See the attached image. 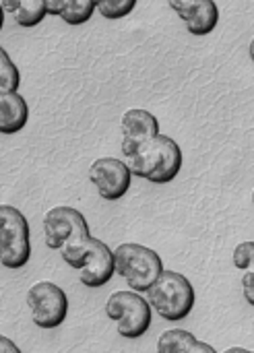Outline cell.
Here are the masks:
<instances>
[{
  "mask_svg": "<svg viewBox=\"0 0 254 353\" xmlns=\"http://www.w3.org/2000/svg\"><path fill=\"white\" fill-rule=\"evenodd\" d=\"M43 236L46 246L54 252H60L62 261L79 271L87 256L89 246V223L85 215L72 207H54L43 217Z\"/></svg>",
  "mask_w": 254,
  "mask_h": 353,
  "instance_id": "1",
  "label": "cell"
},
{
  "mask_svg": "<svg viewBox=\"0 0 254 353\" xmlns=\"http://www.w3.org/2000/svg\"><path fill=\"white\" fill-rule=\"evenodd\" d=\"M124 163L137 178L151 184H170L182 170V149L172 137L159 132L143 149L124 157Z\"/></svg>",
  "mask_w": 254,
  "mask_h": 353,
  "instance_id": "2",
  "label": "cell"
},
{
  "mask_svg": "<svg viewBox=\"0 0 254 353\" xmlns=\"http://www.w3.org/2000/svg\"><path fill=\"white\" fill-rule=\"evenodd\" d=\"M151 310L168 323H180L190 316L195 308V288L178 271H162L153 285L145 292Z\"/></svg>",
  "mask_w": 254,
  "mask_h": 353,
  "instance_id": "3",
  "label": "cell"
},
{
  "mask_svg": "<svg viewBox=\"0 0 254 353\" xmlns=\"http://www.w3.org/2000/svg\"><path fill=\"white\" fill-rule=\"evenodd\" d=\"M114 267L126 285L137 294H145L164 271L159 254L135 242L120 244L114 250Z\"/></svg>",
  "mask_w": 254,
  "mask_h": 353,
  "instance_id": "4",
  "label": "cell"
},
{
  "mask_svg": "<svg viewBox=\"0 0 254 353\" xmlns=\"http://www.w3.org/2000/svg\"><path fill=\"white\" fill-rule=\"evenodd\" d=\"M31 259V232L27 217L12 205H0V265L23 269Z\"/></svg>",
  "mask_w": 254,
  "mask_h": 353,
  "instance_id": "5",
  "label": "cell"
},
{
  "mask_svg": "<svg viewBox=\"0 0 254 353\" xmlns=\"http://www.w3.org/2000/svg\"><path fill=\"white\" fill-rule=\"evenodd\" d=\"M106 314L110 321H114L118 335L124 339H130V341L141 339L151 329L153 310H151L149 302L133 290L114 292L108 298Z\"/></svg>",
  "mask_w": 254,
  "mask_h": 353,
  "instance_id": "6",
  "label": "cell"
},
{
  "mask_svg": "<svg viewBox=\"0 0 254 353\" xmlns=\"http://www.w3.org/2000/svg\"><path fill=\"white\" fill-rule=\"evenodd\" d=\"M27 306L35 327L43 331L58 329L68 316V298L52 281H39L27 292Z\"/></svg>",
  "mask_w": 254,
  "mask_h": 353,
  "instance_id": "7",
  "label": "cell"
},
{
  "mask_svg": "<svg viewBox=\"0 0 254 353\" xmlns=\"http://www.w3.org/2000/svg\"><path fill=\"white\" fill-rule=\"evenodd\" d=\"M89 180L104 201L116 203L128 192L133 174H130L128 165L124 163V159L101 157V159L93 161V165L89 170Z\"/></svg>",
  "mask_w": 254,
  "mask_h": 353,
  "instance_id": "8",
  "label": "cell"
},
{
  "mask_svg": "<svg viewBox=\"0 0 254 353\" xmlns=\"http://www.w3.org/2000/svg\"><path fill=\"white\" fill-rule=\"evenodd\" d=\"M122 159L143 149L159 134V120L149 110L133 108L122 116Z\"/></svg>",
  "mask_w": 254,
  "mask_h": 353,
  "instance_id": "9",
  "label": "cell"
},
{
  "mask_svg": "<svg viewBox=\"0 0 254 353\" xmlns=\"http://www.w3.org/2000/svg\"><path fill=\"white\" fill-rule=\"evenodd\" d=\"M114 275H116L114 250L106 242L91 236L85 263L79 269V281L89 290H97V288H104L106 283H110Z\"/></svg>",
  "mask_w": 254,
  "mask_h": 353,
  "instance_id": "10",
  "label": "cell"
},
{
  "mask_svg": "<svg viewBox=\"0 0 254 353\" xmlns=\"http://www.w3.org/2000/svg\"><path fill=\"white\" fill-rule=\"evenodd\" d=\"M29 105L17 91H0V134H17L27 126Z\"/></svg>",
  "mask_w": 254,
  "mask_h": 353,
  "instance_id": "11",
  "label": "cell"
},
{
  "mask_svg": "<svg viewBox=\"0 0 254 353\" xmlns=\"http://www.w3.org/2000/svg\"><path fill=\"white\" fill-rule=\"evenodd\" d=\"M188 33L197 37H205L215 31L219 23V6L213 0H201L188 14L182 17Z\"/></svg>",
  "mask_w": 254,
  "mask_h": 353,
  "instance_id": "12",
  "label": "cell"
},
{
  "mask_svg": "<svg viewBox=\"0 0 254 353\" xmlns=\"http://www.w3.org/2000/svg\"><path fill=\"white\" fill-rule=\"evenodd\" d=\"M159 353H215V350L207 343H201L190 331L172 329L166 331L157 341Z\"/></svg>",
  "mask_w": 254,
  "mask_h": 353,
  "instance_id": "13",
  "label": "cell"
},
{
  "mask_svg": "<svg viewBox=\"0 0 254 353\" xmlns=\"http://www.w3.org/2000/svg\"><path fill=\"white\" fill-rule=\"evenodd\" d=\"M0 4L4 12L10 14L19 27L25 29L37 27L48 17L43 0H0Z\"/></svg>",
  "mask_w": 254,
  "mask_h": 353,
  "instance_id": "14",
  "label": "cell"
},
{
  "mask_svg": "<svg viewBox=\"0 0 254 353\" xmlns=\"http://www.w3.org/2000/svg\"><path fill=\"white\" fill-rule=\"evenodd\" d=\"M97 8V2L95 0H70L68 6L60 12V19L66 23V25H83L87 23L93 12Z\"/></svg>",
  "mask_w": 254,
  "mask_h": 353,
  "instance_id": "15",
  "label": "cell"
},
{
  "mask_svg": "<svg viewBox=\"0 0 254 353\" xmlns=\"http://www.w3.org/2000/svg\"><path fill=\"white\" fill-rule=\"evenodd\" d=\"M21 85V74L12 58L0 46V91H17Z\"/></svg>",
  "mask_w": 254,
  "mask_h": 353,
  "instance_id": "16",
  "label": "cell"
},
{
  "mask_svg": "<svg viewBox=\"0 0 254 353\" xmlns=\"http://www.w3.org/2000/svg\"><path fill=\"white\" fill-rule=\"evenodd\" d=\"M137 6V0H99L97 2V12L108 19V21H118L128 17Z\"/></svg>",
  "mask_w": 254,
  "mask_h": 353,
  "instance_id": "17",
  "label": "cell"
},
{
  "mask_svg": "<svg viewBox=\"0 0 254 353\" xmlns=\"http://www.w3.org/2000/svg\"><path fill=\"white\" fill-rule=\"evenodd\" d=\"M234 267L238 269V271H248V269H253L254 265V242H242V244H238L236 246V250H234Z\"/></svg>",
  "mask_w": 254,
  "mask_h": 353,
  "instance_id": "18",
  "label": "cell"
},
{
  "mask_svg": "<svg viewBox=\"0 0 254 353\" xmlns=\"http://www.w3.org/2000/svg\"><path fill=\"white\" fill-rule=\"evenodd\" d=\"M201 0H168V4L172 6V10L182 19L184 14H188Z\"/></svg>",
  "mask_w": 254,
  "mask_h": 353,
  "instance_id": "19",
  "label": "cell"
},
{
  "mask_svg": "<svg viewBox=\"0 0 254 353\" xmlns=\"http://www.w3.org/2000/svg\"><path fill=\"white\" fill-rule=\"evenodd\" d=\"M242 292H244L246 304H248V306H254V273H253V269L244 271V277H242Z\"/></svg>",
  "mask_w": 254,
  "mask_h": 353,
  "instance_id": "20",
  "label": "cell"
},
{
  "mask_svg": "<svg viewBox=\"0 0 254 353\" xmlns=\"http://www.w3.org/2000/svg\"><path fill=\"white\" fill-rule=\"evenodd\" d=\"M68 2H70V0H43L46 12H48L50 17H60V12L68 6Z\"/></svg>",
  "mask_w": 254,
  "mask_h": 353,
  "instance_id": "21",
  "label": "cell"
},
{
  "mask_svg": "<svg viewBox=\"0 0 254 353\" xmlns=\"http://www.w3.org/2000/svg\"><path fill=\"white\" fill-rule=\"evenodd\" d=\"M19 345L12 343L10 339H6L4 335H0V353H19Z\"/></svg>",
  "mask_w": 254,
  "mask_h": 353,
  "instance_id": "22",
  "label": "cell"
},
{
  "mask_svg": "<svg viewBox=\"0 0 254 353\" xmlns=\"http://www.w3.org/2000/svg\"><path fill=\"white\" fill-rule=\"evenodd\" d=\"M2 25H4V8L0 4V31H2Z\"/></svg>",
  "mask_w": 254,
  "mask_h": 353,
  "instance_id": "23",
  "label": "cell"
},
{
  "mask_svg": "<svg viewBox=\"0 0 254 353\" xmlns=\"http://www.w3.org/2000/svg\"><path fill=\"white\" fill-rule=\"evenodd\" d=\"M95 2H99V0H95Z\"/></svg>",
  "mask_w": 254,
  "mask_h": 353,
  "instance_id": "24",
  "label": "cell"
}]
</instances>
